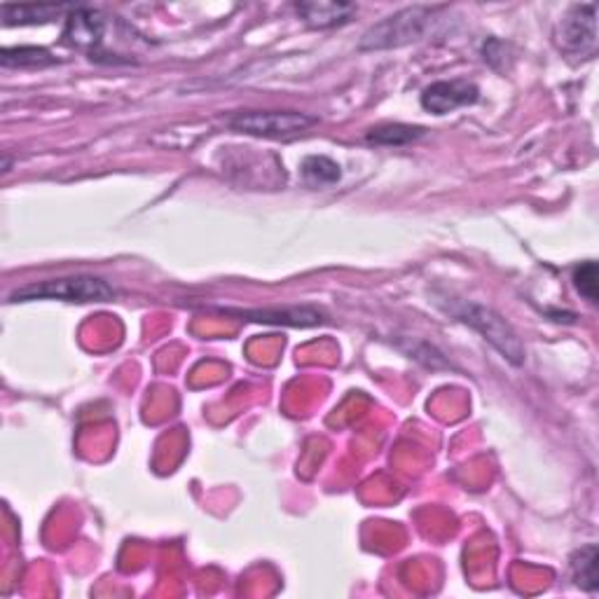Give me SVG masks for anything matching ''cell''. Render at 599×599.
Here are the masks:
<instances>
[{
  "label": "cell",
  "instance_id": "obj_1",
  "mask_svg": "<svg viewBox=\"0 0 599 599\" xmlns=\"http://www.w3.org/2000/svg\"><path fill=\"white\" fill-rule=\"evenodd\" d=\"M435 303L441 305L448 314H452L456 321H462V324H467L469 328H473L475 333L485 337L505 361L513 365L524 363V356H527L524 344L513 331V326L501 314H497L494 310L485 305L471 303V300L443 297V300H435Z\"/></svg>",
  "mask_w": 599,
  "mask_h": 599
},
{
  "label": "cell",
  "instance_id": "obj_2",
  "mask_svg": "<svg viewBox=\"0 0 599 599\" xmlns=\"http://www.w3.org/2000/svg\"><path fill=\"white\" fill-rule=\"evenodd\" d=\"M443 10L445 8H441V6H410V8H403V10L394 12L391 17L382 19L380 24L367 29L363 33L361 42H359V50L375 52V50L403 48V45L418 42L429 33L435 17L441 14Z\"/></svg>",
  "mask_w": 599,
  "mask_h": 599
},
{
  "label": "cell",
  "instance_id": "obj_3",
  "mask_svg": "<svg viewBox=\"0 0 599 599\" xmlns=\"http://www.w3.org/2000/svg\"><path fill=\"white\" fill-rule=\"evenodd\" d=\"M115 291L108 282L99 276H63V279L33 282L19 286L10 293V303H33V300H66V303H108L115 300Z\"/></svg>",
  "mask_w": 599,
  "mask_h": 599
},
{
  "label": "cell",
  "instance_id": "obj_4",
  "mask_svg": "<svg viewBox=\"0 0 599 599\" xmlns=\"http://www.w3.org/2000/svg\"><path fill=\"white\" fill-rule=\"evenodd\" d=\"M316 122L314 115L300 110H242L227 120V127L261 138H291Z\"/></svg>",
  "mask_w": 599,
  "mask_h": 599
},
{
  "label": "cell",
  "instance_id": "obj_5",
  "mask_svg": "<svg viewBox=\"0 0 599 599\" xmlns=\"http://www.w3.org/2000/svg\"><path fill=\"white\" fill-rule=\"evenodd\" d=\"M556 40L571 57H592L597 50V10L592 3L573 6L558 24Z\"/></svg>",
  "mask_w": 599,
  "mask_h": 599
},
{
  "label": "cell",
  "instance_id": "obj_6",
  "mask_svg": "<svg viewBox=\"0 0 599 599\" xmlns=\"http://www.w3.org/2000/svg\"><path fill=\"white\" fill-rule=\"evenodd\" d=\"M106 33V19L101 12L76 6V10L66 17V29L61 33L68 48L87 52L91 59H99V48Z\"/></svg>",
  "mask_w": 599,
  "mask_h": 599
},
{
  "label": "cell",
  "instance_id": "obj_7",
  "mask_svg": "<svg viewBox=\"0 0 599 599\" xmlns=\"http://www.w3.org/2000/svg\"><path fill=\"white\" fill-rule=\"evenodd\" d=\"M220 314L237 316L242 321H258V324H274V326H300L310 328L326 324L328 314L321 312L316 307H267V310H233V307H220Z\"/></svg>",
  "mask_w": 599,
  "mask_h": 599
},
{
  "label": "cell",
  "instance_id": "obj_8",
  "mask_svg": "<svg viewBox=\"0 0 599 599\" xmlns=\"http://www.w3.org/2000/svg\"><path fill=\"white\" fill-rule=\"evenodd\" d=\"M480 99V89L471 80H441L422 91V106L433 115H448L456 108L473 106Z\"/></svg>",
  "mask_w": 599,
  "mask_h": 599
},
{
  "label": "cell",
  "instance_id": "obj_9",
  "mask_svg": "<svg viewBox=\"0 0 599 599\" xmlns=\"http://www.w3.org/2000/svg\"><path fill=\"white\" fill-rule=\"evenodd\" d=\"M295 12L310 29L324 31L347 24L356 14V6L335 3V0H312V3H295Z\"/></svg>",
  "mask_w": 599,
  "mask_h": 599
},
{
  "label": "cell",
  "instance_id": "obj_10",
  "mask_svg": "<svg viewBox=\"0 0 599 599\" xmlns=\"http://www.w3.org/2000/svg\"><path fill=\"white\" fill-rule=\"evenodd\" d=\"M76 6H0V14H3L6 27H27V24H48L61 14H71Z\"/></svg>",
  "mask_w": 599,
  "mask_h": 599
},
{
  "label": "cell",
  "instance_id": "obj_11",
  "mask_svg": "<svg viewBox=\"0 0 599 599\" xmlns=\"http://www.w3.org/2000/svg\"><path fill=\"white\" fill-rule=\"evenodd\" d=\"M426 134L424 127H412V125H401V122H386L380 127L367 129L365 141L375 146H407L412 141H418Z\"/></svg>",
  "mask_w": 599,
  "mask_h": 599
},
{
  "label": "cell",
  "instance_id": "obj_12",
  "mask_svg": "<svg viewBox=\"0 0 599 599\" xmlns=\"http://www.w3.org/2000/svg\"><path fill=\"white\" fill-rule=\"evenodd\" d=\"M571 576L576 586L586 592H597V546H583L571 556Z\"/></svg>",
  "mask_w": 599,
  "mask_h": 599
},
{
  "label": "cell",
  "instance_id": "obj_13",
  "mask_svg": "<svg viewBox=\"0 0 599 599\" xmlns=\"http://www.w3.org/2000/svg\"><path fill=\"white\" fill-rule=\"evenodd\" d=\"M303 176L314 188H326L335 186V183L342 178L340 165L333 163L326 155H312L303 163Z\"/></svg>",
  "mask_w": 599,
  "mask_h": 599
},
{
  "label": "cell",
  "instance_id": "obj_14",
  "mask_svg": "<svg viewBox=\"0 0 599 599\" xmlns=\"http://www.w3.org/2000/svg\"><path fill=\"white\" fill-rule=\"evenodd\" d=\"M0 63L6 68H42L57 63V57H52L48 50L42 48H29V45H21V48H6L0 52Z\"/></svg>",
  "mask_w": 599,
  "mask_h": 599
},
{
  "label": "cell",
  "instance_id": "obj_15",
  "mask_svg": "<svg viewBox=\"0 0 599 599\" xmlns=\"http://www.w3.org/2000/svg\"><path fill=\"white\" fill-rule=\"evenodd\" d=\"M597 279H599V269H597V263L595 261H588V263H581L579 267L573 269V288L579 291L588 303H597Z\"/></svg>",
  "mask_w": 599,
  "mask_h": 599
}]
</instances>
